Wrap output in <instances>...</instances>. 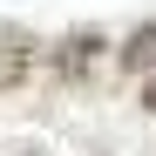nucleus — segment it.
Returning <instances> with one entry per match:
<instances>
[{
  "instance_id": "nucleus-4",
  "label": "nucleus",
  "mask_w": 156,
  "mask_h": 156,
  "mask_svg": "<svg viewBox=\"0 0 156 156\" xmlns=\"http://www.w3.org/2000/svg\"><path fill=\"white\" fill-rule=\"evenodd\" d=\"M143 109L156 115V75H149V82H143Z\"/></svg>"
},
{
  "instance_id": "nucleus-1",
  "label": "nucleus",
  "mask_w": 156,
  "mask_h": 156,
  "mask_svg": "<svg viewBox=\"0 0 156 156\" xmlns=\"http://www.w3.org/2000/svg\"><path fill=\"white\" fill-rule=\"evenodd\" d=\"M34 68V34L27 27H0V88H14Z\"/></svg>"
},
{
  "instance_id": "nucleus-3",
  "label": "nucleus",
  "mask_w": 156,
  "mask_h": 156,
  "mask_svg": "<svg viewBox=\"0 0 156 156\" xmlns=\"http://www.w3.org/2000/svg\"><path fill=\"white\" fill-rule=\"evenodd\" d=\"M143 68L156 75V20H143V27L122 41V75H143Z\"/></svg>"
},
{
  "instance_id": "nucleus-2",
  "label": "nucleus",
  "mask_w": 156,
  "mask_h": 156,
  "mask_svg": "<svg viewBox=\"0 0 156 156\" xmlns=\"http://www.w3.org/2000/svg\"><path fill=\"white\" fill-rule=\"evenodd\" d=\"M95 61H102V34H88V27H82V34H68V41L55 48V68L68 75V82H82Z\"/></svg>"
}]
</instances>
